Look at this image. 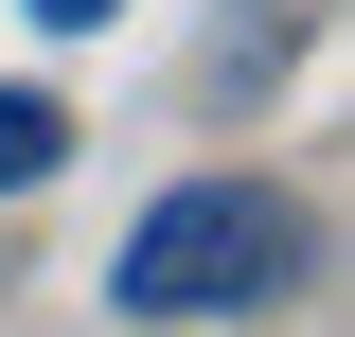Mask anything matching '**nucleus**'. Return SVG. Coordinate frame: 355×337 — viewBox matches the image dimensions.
Here are the masks:
<instances>
[{
  "label": "nucleus",
  "mask_w": 355,
  "mask_h": 337,
  "mask_svg": "<svg viewBox=\"0 0 355 337\" xmlns=\"http://www.w3.org/2000/svg\"><path fill=\"white\" fill-rule=\"evenodd\" d=\"M36 18H53V36H89V18H125V0H36Z\"/></svg>",
  "instance_id": "3"
},
{
  "label": "nucleus",
  "mask_w": 355,
  "mask_h": 337,
  "mask_svg": "<svg viewBox=\"0 0 355 337\" xmlns=\"http://www.w3.org/2000/svg\"><path fill=\"white\" fill-rule=\"evenodd\" d=\"M53 160H71V107L53 89H0V196H36Z\"/></svg>",
  "instance_id": "2"
},
{
  "label": "nucleus",
  "mask_w": 355,
  "mask_h": 337,
  "mask_svg": "<svg viewBox=\"0 0 355 337\" xmlns=\"http://www.w3.org/2000/svg\"><path fill=\"white\" fill-rule=\"evenodd\" d=\"M302 249H320L302 196H266V178H178L125 249H107V302H125V320H231V302L302 284Z\"/></svg>",
  "instance_id": "1"
}]
</instances>
